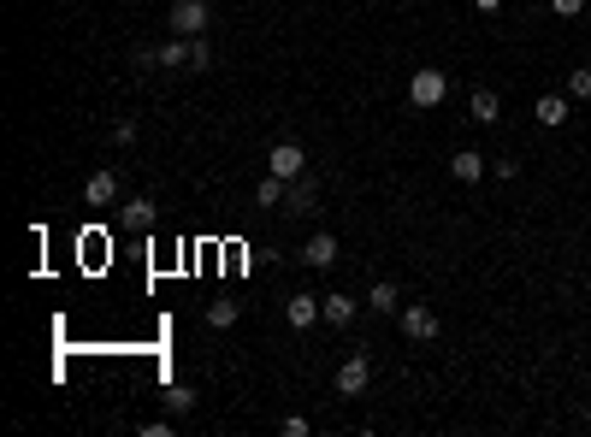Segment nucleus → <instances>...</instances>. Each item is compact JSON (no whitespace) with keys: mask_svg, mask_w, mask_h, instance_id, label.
Segmentation results:
<instances>
[{"mask_svg":"<svg viewBox=\"0 0 591 437\" xmlns=\"http://www.w3.org/2000/svg\"><path fill=\"white\" fill-rule=\"evenodd\" d=\"M172 432H178V414H172V420H148V426H142V437H172Z\"/></svg>","mask_w":591,"mask_h":437,"instance_id":"5701e85b","label":"nucleus"},{"mask_svg":"<svg viewBox=\"0 0 591 437\" xmlns=\"http://www.w3.org/2000/svg\"><path fill=\"white\" fill-rule=\"evenodd\" d=\"M485 172H491V166H485V154H473V148H461V154L449 160V178H456V183H480Z\"/></svg>","mask_w":591,"mask_h":437,"instance_id":"9d476101","label":"nucleus"},{"mask_svg":"<svg viewBox=\"0 0 591 437\" xmlns=\"http://www.w3.org/2000/svg\"><path fill=\"white\" fill-rule=\"evenodd\" d=\"M83 202L90 207H112L119 202V172H95V178L83 183Z\"/></svg>","mask_w":591,"mask_h":437,"instance_id":"1a4fd4ad","label":"nucleus"},{"mask_svg":"<svg viewBox=\"0 0 591 437\" xmlns=\"http://www.w3.org/2000/svg\"><path fill=\"white\" fill-rule=\"evenodd\" d=\"M213 66V42L207 36H190V71H207Z\"/></svg>","mask_w":591,"mask_h":437,"instance_id":"6ab92c4d","label":"nucleus"},{"mask_svg":"<svg viewBox=\"0 0 591 437\" xmlns=\"http://www.w3.org/2000/svg\"><path fill=\"white\" fill-rule=\"evenodd\" d=\"M301 260H308L313 272H332V266H337V236H332V231L308 236V248H301Z\"/></svg>","mask_w":591,"mask_h":437,"instance_id":"6e6552de","label":"nucleus"},{"mask_svg":"<svg viewBox=\"0 0 591 437\" xmlns=\"http://www.w3.org/2000/svg\"><path fill=\"white\" fill-rule=\"evenodd\" d=\"M367 307H373V314H402V290H396L391 278H379V284L367 290Z\"/></svg>","mask_w":591,"mask_h":437,"instance_id":"4468645a","label":"nucleus"},{"mask_svg":"<svg viewBox=\"0 0 591 437\" xmlns=\"http://www.w3.org/2000/svg\"><path fill=\"white\" fill-rule=\"evenodd\" d=\"M313 202H320V183H313V172L290 178V190H284V213H313Z\"/></svg>","mask_w":591,"mask_h":437,"instance_id":"0eeeda50","label":"nucleus"},{"mask_svg":"<svg viewBox=\"0 0 591 437\" xmlns=\"http://www.w3.org/2000/svg\"><path fill=\"white\" fill-rule=\"evenodd\" d=\"M568 95H574V101H591V66H574L568 71Z\"/></svg>","mask_w":591,"mask_h":437,"instance_id":"aec40b11","label":"nucleus"},{"mask_svg":"<svg viewBox=\"0 0 591 437\" xmlns=\"http://www.w3.org/2000/svg\"><path fill=\"white\" fill-rule=\"evenodd\" d=\"M396 326H402V337H408V343H432V337H438V314H432L426 302H402Z\"/></svg>","mask_w":591,"mask_h":437,"instance_id":"f03ea898","label":"nucleus"},{"mask_svg":"<svg viewBox=\"0 0 591 437\" xmlns=\"http://www.w3.org/2000/svg\"><path fill=\"white\" fill-rule=\"evenodd\" d=\"M279 432H284V437H308L313 426H308V420H301V414H290V420H279Z\"/></svg>","mask_w":591,"mask_h":437,"instance_id":"a878e982","label":"nucleus"},{"mask_svg":"<svg viewBox=\"0 0 591 437\" xmlns=\"http://www.w3.org/2000/svg\"><path fill=\"white\" fill-rule=\"evenodd\" d=\"M112 142L131 148V142H136V119H119V124H112Z\"/></svg>","mask_w":591,"mask_h":437,"instance_id":"4be33fe9","label":"nucleus"},{"mask_svg":"<svg viewBox=\"0 0 591 437\" xmlns=\"http://www.w3.org/2000/svg\"><path fill=\"white\" fill-rule=\"evenodd\" d=\"M172 36H207V0H178L172 6Z\"/></svg>","mask_w":591,"mask_h":437,"instance_id":"7ed1b4c3","label":"nucleus"},{"mask_svg":"<svg viewBox=\"0 0 591 437\" xmlns=\"http://www.w3.org/2000/svg\"><path fill=\"white\" fill-rule=\"evenodd\" d=\"M533 119L544 124V130H556V124H568V95H538Z\"/></svg>","mask_w":591,"mask_h":437,"instance_id":"f8f14e48","label":"nucleus"},{"mask_svg":"<svg viewBox=\"0 0 591 437\" xmlns=\"http://www.w3.org/2000/svg\"><path fill=\"white\" fill-rule=\"evenodd\" d=\"M119 219H124V231H136V236L154 231V202H142V195H136V202H124V207H119Z\"/></svg>","mask_w":591,"mask_h":437,"instance_id":"ddd939ff","label":"nucleus"},{"mask_svg":"<svg viewBox=\"0 0 591 437\" xmlns=\"http://www.w3.org/2000/svg\"><path fill=\"white\" fill-rule=\"evenodd\" d=\"M325 326H332V331L355 326V296H325Z\"/></svg>","mask_w":591,"mask_h":437,"instance_id":"2eb2a0df","label":"nucleus"},{"mask_svg":"<svg viewBox=\"0 0 591 437\" xmlns=\"http://www.w3.org/2000/svg\"><path fill=\"white\" fill-rule=\"evenodd\" d=\"M367 379H373V360L367 355H349L343 367H337V396H361V390H367Z\"/></svg>","mask_w":591,"mask_h":437,"instance_id":"39448f33","label":"nucleus"},{"mask_svg":"<svg viewBox=\"0 0 591 437\" xmlns=\"http://www.w3.org/2000/svg\"><path fill=\"white\" fill-rule=\"evenodd\" d=\"M160 66L166 71H190V36H172V42L160 47Z\"/></svg>","mask_w":591,"mask_h":437,"instance_id":"dca6fc26","label":"nucleus"},{"mask_svg":"<svg viewBox=\"0 0 591 437\" xmlns=\"http://www.w3.org/2000/svg\"><path fill=\"white\" fill-rule=\"evenodd\" d=\"M491 172H497L502 183H509V178H521V160H509V154H502V160H491Z\"/></svg>","mask_w":591,"mask_h":437,"instance_id":"393cba45","label":"nucleus"},{"mask_svg":"<svg viewBox=\"0 0 591 437\" xmlns=\"http://www.w3.org/2000/svg\"><path fill=\"white\" fill-rule=\"evenodd\" d=\"M190 408H195V390H184V384H178V390H166V414H190Z\"/></svg>","mask_w":591,"mask_h":437,"instance_id":"412c9836","label":"nucleus"},{"mask_svg":"<svg viewBox=\"0 0 591 437\" xmlns=\"http://www.w3.org/2000/svg\"><path fill=\"white\" fill-rule=\"evenodd\" d=\"M267 160H272V178H284V183L308 172V154H301V142H272Z\"/></svg>","mask_w":591,"mask_h":437,"instance_id":"20e7f679","label":"nucleus"},{"mask_svg":"<svg viewBox=\"0 0 591 437\" xmlns=\"http://www.w3.org/2000/svg\"><path fill=\"white\" fill-rule=\"evenodd\" d=\"M550 12H556V18H580L586 0H550Z\"/></svg>","mask_w":591,"mask_h":437,"instance_id":"b1692460","label":"nucleus"},{"mask_svg":"<svg viewBox=\"0 0 591 437\" xmlns=\"http://www.w3.org/2000/svg\"><path fill=\"white\" fill-rule=\"evenodd\" d=\"M284 319H290L296 331H308L313 319H325V302H320V296H308V290H296L290 302H284Z\"/></svg>","mask_w":591,"mask_h":437,"instance_id":"423d86ee","label":"nucleus"},{"mask_svg":"<svg viewBox=\"0 0 591 437\" xmlns=\"http://www.w3.org/2000/svg\"><path fill=\"white\" fill-rule=\"evenodd\" d=\"M473 6H480V12H502V0H473Z\"/></svg>","mask_w":591,"mask_h":437,"instance_id":"bb28decb","label":"nucleus"},{"mask_svg":"<svg viewBox=\"0 0 591 437\" xmlns=\"http://www.w3.org/2000/svg\"><path fill=\"white\" fill-rule=\"evenodd\" d=\"M444 95H449V78H444L438 66H420V71L408 78V101L420 107V112H432L438 101H444Z\"/></svg>","mask_w":591,"mask_h":437,"instance_id":"f257e3e1","label":"nucleus"},{"mask_svg":"<svg viewBox=\"0 0 591 437\" xmlns=\"http://www.w3.org/2000/svg\"><path fill=\"white\" fill-rule=\"evenodd\" d=\"M468 119H473V124H497V119H502L497 89H473V95H468Z\"/></svg>","mask_w":591,"mask_h":437,"instance_id":"9b49d317","label":"nucleus"},{"mask_svg":"<svg viewBox=\"0 0 591 437\" xmlns=\"http://www.w3.org/2000/svg\"><path fill=\"white\" fill-rule=\"evenodd\" d=\"M284 190H290V183L267 172V178H260V190H255V202H260V207H284Z\"/></svg>","mask_w":591,"mask_h":437,"instance_id":"f3484780","label":"nucleus"},{"mask_svg":"<svg viewBox=\"0 0 591 437\" xmlns=\"http://www.w3.org/2000/svg\"><path fill=\"white\" fill-rule=\"evenodd\" d=\"M207 326H213V331H231V326H237V302H213V307H207Z\"/></svg>","mask_w":591,"mask_h":437,"instance_id":"a211bd4d","label":"nucleus"}]
</instances>
